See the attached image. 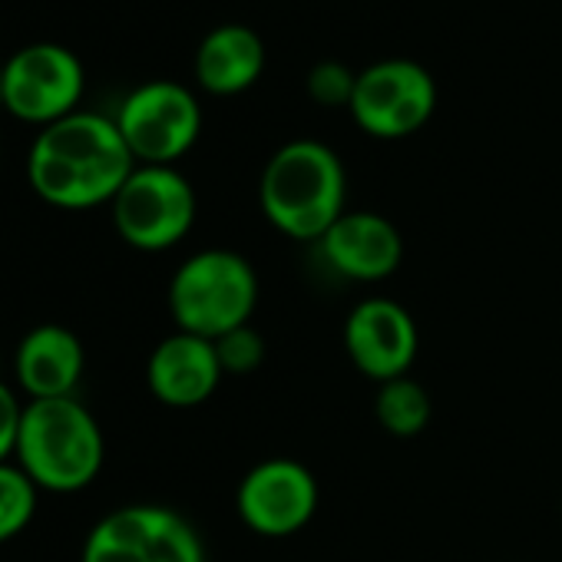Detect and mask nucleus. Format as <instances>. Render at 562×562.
<instances>
[{"mask_svg": "<svg viewBox=\"0 0 562 562\" xmlns=\"http://www.w3.org/2000/svg\"><path fill=\"white\" fill-rule=\"evenodd\" d=\"M80 562H205L195 526L159 503L106 513L87 536Z\"/></svg>", "mask_w": 562, "mask_h": 562, "instance_id": "obj_6", "label": "nucleus"}, {"mask_svg": "<svg viewBox=\"0 0 562 562\" xmlns=\"http://www.w3.org/2000/svg\"><path fill=\"white\" fill-rule=\"evenodd\" d=\"M437 110L434 74L407 57L378 60L358 70V87L351 97V120L371 139H407L420 133Z\"/></svg>", "mask_w": 562, "mask_h": 562, "instance_id": "obj_7", "label": "nucleus"}, {"mask_svg": "<svg viewBox=\"0 0 562 562\" xmlns=\"http://www.w3.org/2000/svg\"><path fill=\"white\" fill-rule=\"evenodd\" d=\"M116 235L136 251H169L195 225V189L176 166H136L110 202Z\"/></svg>", "mask_w": 562, "mask_h": 562, "instance_id": "obj_5", "label": "nucleus"}, {"mask_svg": "<svg viewBox=\"0 0 562 562\" xmlns=\"http://www.w3.org/2000/svg\"><path fill=\"white\" fill-rule=\"evenodd\" d=\"M0 110H4V64H0Z\"/></svg>", "mask_w": 562, "mask_h": 562, "instance_id": "obj_21", "label": "nucleus"}, {"mask_svg": "<svg viewBox=\"0 0 562 562\" xmlns=\"http://www.w3.org/2000/svg\"><path fill=\"white\" fill-rule=\"evenodd\" d=\"M222 378L225 371L218 364L215 341L189 331H172L169 338H162L146 361L149 394L162 407H176V411L205 404L218 391Z\"/></svg>", "mask_w": 562, "mask_h": 562, "instance_id": "obj_13", "label": "nucleus"}, {"mask_svg": "<svg viewBox=\"0 0 562 562\" xmlns=\"http://www.w3.org/2000/svg\"><path fill=\"white\" fill-rule=\"evenodd\" d=\"M21 420H24V404L18 401V394L8 381H0V463L14 460V453H18Z\"/></svg>", "mask_w": 562, "mask_h": 562, "instance_id": "obj_20", "label": "nucleus"}, {"mask_svg": "<svg viewBox=\"0 0 562 562\" xmlns=\"http://www.w3.org/2000/svg\"><path fill=\"white\" fill-rule=\"evenodd\" d=\"M37 499L41 490L14 460L0 463V546L18 539L31 526L37 513Z\"/></svg>", "mask_w": 562, "mask_h": 562, "instance_id": "obj_17", "label": "nucleus"}, {"mask_svg": "<svg viewBox=\"0 0 562 562\" xmlns=\"http://www.w3.org/2000/svg\"><path fill=\"white\" fill-rule=\"evenodd\" d=\"M318 480L292 457H268L255 463L235 493L238 519L265 539H289L318 513Z\"/></svg>", "mask_w": 562, "mask_h": 562, "instance_id": "obj_10", "label": "nucleus"}, {"mask_svg": "<svg viewBox=\"0 0 562 562\" xmlns=\"http://www.w3.org/2000/svg\"><path fill=\"white\" fill-rule=\"evenodd\" d=\"M305 87H308V97L318 106L348 110L351 106V97H355V87H358V70H351L341 60H322V64H315L308 70Z\"/></svg>", "mask_w": 562, "mask_h": 562, "instance_id": "obj_18", "label": "nucleus"}, {"mask_svg": "<svg viewBox=\"0 0 562 562\" xmlns=\"http://www.w3.org/2000/svg\"><path fill=\"white\" fill-rule=\"evenodd\" d=\"M139 162L113 116L77 110L37 133L27 153V182L54 209L110 205Z\"/></svg>", "mask_w": 562, "mask_h": 562, "instance_id": "obj_1", "label": "nucleus"}, {"mask_svg": "<svg viewBox=\"0 0 562 562\" xmlns=\"http://www.w3.org/2000/svg\"><path fill=\"white\" fill-rule=\"evenodd\" d=\"M325 265L358 285L391 278L404 261V235L401 228L368 209H348L318 241Z\"/></svg>", "mask_w": 562, "mask_h": 562, "instance_id": "obj_12", "label": "nucleus"}, {"mask_svg": "<svg viewBox=\"0 0 562 562\" xmlns=\"http://www.w3.org/2000/svg\"><path fill=\"white\" fill-rule=\"evenodd\" d=\"M0 153H4V149H0Z\"/></svg>", "mask_w": 562, "mask_h": 562, "instance_id": "obj_22", "label": "nucleus"}, {"mask_svg": "<svg viewBox=\"0 0 562 562\" xmlns=\"http://www.w3.org/2000/svg\"><path fill=\"white\" fill-rule=\"evenodd\" d=\"M268 64L265 41L245 24L209 31L195 50V80L212 97H238L251 90Z\"/></svg>", "mask_w": 562, "mask_h": 562, "instance_id": "obj_15", "label": "nucleus"}, {"mask_svg": "<svg viewBox=\"0 0 562 562\" xmlns=\"http://www.w3.org/2000/svg\"><path fill=\"white\" fill-rule=\"evenodd\" d=\"M258 205L274 232L292 241H322L348 212V172L322 139L278 146L258 179Z\"/></svg>", "mask_w": 562, "mask_h": 562, "instance_id": "obj_2", "label": "nucleus"}, {"mask_svg": "<svg viewBox=\"0 0 562 562\" xmlns=\"http://www.w3.org/2000/svg\"><path fill=\"white\" fill-rule=\"evenodd\" d=\"M83 371H87V355L80 338L54 322L31 328L14 355V374L27 401L77 397Z\"/></svg>", "mask_w": 562, "mask_h": 562, "instance_id": "obj_14", "label": "nucleus"}, {"mask_svg": "<svg viewBox=\"0 0 562 562\" xmlns=\"http://www.w3.org/2000/svg\"><path fill=\"white\" fill-rule=\"evenodd\" d=\"M417 322L394 299H364L345 318V351L374 384L404 378L417 358Z\"/></svg>", "mask_w": 562, "mask_h": 562, "instance_id": "obj_11", "label": "nucleus"}, {"mask_svg": "<svg viewBox=\"0 0 562 562\" xmlns=\"http://www.w3.org/2000/svg\"><path fill=\"white\" fill-rule=\"evenodd\" d=\"M215 355H218L225 378H245L261 368L265 338L251 325H241V328H232L222 338H215Z\"/></svg>", "mask_w": 562, "mask_h": 562, "instance_id": "obj_19", "label": "nucleus"}, {"mask_svg": "<svg viewBox=\"0 0 562 562\" xmlns=\"http://www.w3.org/2000/svg\"><path fill=\"white\" fill-rule=\"evenodd\" d=\"M434 414L430 394L420 381H414L411 374L394 378L378 384V397H374V417L378 424L391 434V437H417L427 430Z\"/></svg>", "mask_w": 562, "mask_h": 562, "instance_id": "obj_16", "label": "nucleus"}, {"mask_svg": "<svg viewBox=\"0 0 562 562\" xmlns=\"http://www.w3.org/2000/svg\"><path fill=\"white\" fill-rule=\"evenodd\" d=\"M258 305V274L251 261L232 248H202L189 255L169 278V315L176 331L222 338L251 322Z\"/></svg>", "mask_w": 562, "mask_h": 562, "instance_id": "obj_4", "label": "nucleus"}, {"mask_svg": "<svg viewBox=\"0 0 562 562\" xmlns=\"http://www.w3.org/2000/svg\"><path fill=\"white\" fill-rule=\"evenodd\" d=\"M83 87V64L64 44H27L4 60V110L41 130L77 113Z\"/></svg>", "mask_w": 562, "mask_h": 562, "instance_id": "obj_9", "label": "nucleus"}, {"mask_svg": "<svg viewBox=\"0 0 562 562\" xmlns=\"http://www.w3.org/2000/svg\"><path fill=\"white\" fill-rule=\"evenodd\" d=\"M106 460L100 420L77 397L27 401L14 463L41 493L87 490Z\"/></svg>", "mask_w": 562, "mask_h": 562, "instance_id": "obj_3", "label": "nucleus"}, {"mask_svg": "<svg viewBox=\"0 0 562 562\" xmlns=\"http://www.w3.org/2000/svg\"><path fill=\"white\" fill-rule=\"evenodd\" d=\"M113 120L139 166H176L202 133L199 97L176 80L130 90Z\"/></svg>", "mask_w": 562, "mask_h": 562, "instance_id": "obj_8", "label": "nucleus"}]
</instances>
